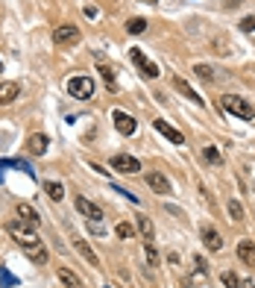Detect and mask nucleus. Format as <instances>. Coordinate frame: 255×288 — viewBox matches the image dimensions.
<instances>
[{
    "label": "nucleus",
    "instance_id": "9b49d317",
    "mask_svg": "<svg viewBox=\"0 0 255 288\" xmlns=\"http://www.w3.org/2000/svg\"><path fill=\"white\" fill-rule=\"evenodd\" d=\"M47 135L44 132H35V135H30V138H27V150H30V153H33V156H44L47 153Z\"/></svg>",
    "mask_w": 255,
    "mask_h": 288
},
{
    "label": "nucleus",
    "instance_id": "aec40b11",
    "mask_svg": "<svg viewBox=\"0 0 255 288\" xmlns=\"http://www.w3.org/2000/svg\"><path fill=\"white\" fill-rule=\"evenodd\" d=\"M144 30H147V21H144V18H129L126 21V33L129 36H141Z\"/></svg>",
    "mask_w": 255,
    "mask_h": 288
},
{
    "label": "nucleus",
    "instance_id": "412c9836",
    "mask_svg": "<svg viewBox=\"0 0 255 288\" xmlns=\"http://www.w3.org/2000/svg\"><path fill=\"white\" fill-rule=\"evenodd\" d=\"M100 77H103V83L109 85V91H115V74L109 65H100Z\"/></svg>",
    "mask_w": 255,
    "mask_h": 288
},
{
    "label": "nucleus",
    "instance_id": "dca6fc26",
    "mask_svg": "<svg viewBox=\"0 0 255 288\" xmlns=\"http://www.w3.org/2000/svg\"><path fill=\"white\" fill-rule=\"evenodd\" d=\"M18 94H21V85L18 83H0V103H3V106L12 103Z\"/></svg>",
    "mask_w": 255,
    "mask_h": 288
},
{
    "label": "nucleus",
    "instance_id": "b1692460",
    "mask_svg": "<svg viewBox=\"0 0 255 288\" xmlns=\"http://www.w3.org/2000/svg\"><path fill=\"white\" fill-rule=\"evenodd\" d=\"M144 250H147V262H150L152 268L162 262V256H159V250H156V244H152V241H150V244H144Z\"/></svg>",
    "mask_w": 255,
    "mask_h": 288
},
{
    "label": "nucleus",
    "instance_id": "7c9ffc66",
    "mask_svg": "<svg viewBox=\"0 0 255 288\" xmlns=\"http://www.w3.org/2000/svg\"><path fill=\"white\" fill-rule=\"evenodd\" d=\"M241 288H255V285H252V282H244V285H241Z\"/></svg>",
    "mask_w": 255,
    "mask_h": 288
},
{
    "label": "nucleus",
    "instance_id": "f257e3e1",
    "mask_svg": "<svg viewBox=\"0 0 255 288\" xmlns=\"http://www.w3.org/2000/svg\"><path fill=\"white\" fill-rule=\"evenodd\" d=\"M9 232L15 235V241L21 244L23 253H27V256H30V259H33L35 265H44V262H47V250H44V244H41V238H38V235H35V232H33L30 227H23V229H21L18 224H9Z\"/></svg>",
    "mask_w": 255,
    "mask_h": 288
},
{
    "label": "nucleus",
    "instance_id": "a878e982",
    "mask_svg": "<svg viewBox=\"0 0 255 288\" xmlns=\"http://www.w3.org/2000/svg\"><path fill=\"white\" fill-rule=\"evenodd\" d=\"M194 74H197L199 80H206V83H211V80H214V71H211L209 65H194Z\"/></svg>",
    "mask_w": 255,
    "mask_h": 288
},
{
    "label": "nucleus",
    "instance_id": "bb28decb",
    "mask_svg": "<svg viewBox=\"0 0 255 288\" xmlns=\"http://www.w3.org/2000/svg\"><path fill=\"white\" fill-rule=\"evenodd\" d=\"M226 209H229V218H232V221H241V218H244V206L238 203V200H229Z\"/></svg>",
    "mask_w": 255,
    "mask_h": 288
},
{
    "label": "nucleus",
    "instance_id": "cd10ccee",
    "mask_svg": "<svg viewBox=\"0 0 255 288\" xmlns=\"http://www.w3.org/2000/svg\"><path fill=\"white\" fill-rule=\"evenodd\" d=\"M132 232H135V229H132V224H123V221L115 227V235H117V238H132Z\"/></svg>",
    "mask_w": 255,
    "mask_h": 288
},
{
    "label": "nucleus",
    "instance_id": "423d86ee",
    "mask_svg": "<svg viewBox=\"0 0 255 288\" xmlns=\"http://www.w3.org/2000/svg\"><path fill=\"white\" fill-rule=\"evenodd\" d=\"M129 56H132L135 68H138V71L147 77V80H156V77H159V65H156V62H150L147 56H144V53H141V50H129Z\"/></svg>",
    "mask_w": 255,
    "mask_h": 288
},
{
    "label": "nucleus",
    "instance_id": "f3484780",
    "mask_svg": "<svg viewBox=\"0 0 255 288\" xmlns=\"http://www.w3.org/2000/svg\"><path fill=\"white\" fill-rule=\"evenodd\" d=\"M238 259L246 265H255V244L249 238H244L241 244H238Z\"/></svg>",
    "mask_w": 255,
    "mask_h": 288
},
{
    "label": "nucleus",
    "instance_id": "2eb2a0df",
    "mask_svg": "<svg viewBox=\"0 0 255 288\" xmlns=\"http://www.w3.org/2000/svg\"><path fill=\"white\" fill-rule=\"evenodd\" d=\"M202 241H206V247H209L211 253H217L223 247L220 232H217V229H211V227H202Z\"/></svg>",
    "mask_w": 255,
    "mask_h": 288
},
{
    "label": "nucleus",
    "instance_id": "c85d7f7f",
    "mask_svg": "<svg viewBox=\"0 0 255 288\" xmlns=\"http://www.w3.org/2000/svg\"><path fill=\"white\" fill-rule=\"evenodd\" d=\"M202 156L209 159L211 165H220V153H217V147H211V144L209 147H202Z\"/></svg>",
    "mask_w": 255,
    "mask_h": 288
},
{
    "label": "nucleus",
    "instance_id": "7ed1b4c3",
    "mask_svg": "<svg viewBox=\"0 0 255 288\" xmlns=\"http://www.w3.org/2000/svg\"><path fill=\"white\" fill-rule=\"evenodd\" d=\"M68 91H70V97H76V100H88V97H94V80L91 77H70Z\"/></svg>",
    "mask_w": 255,
    "mask_h": 288
},
{
    "label": "nucleus",
    "instance_id": "0eeeda50",
    "mask_svg": "<svg viewBox=\"0 0 255 288\" xmlns=\"http://www.w3.org/2000/svg\"><path fill=\"white\" fill-rule=\"evenodd\" d=\"M112 168L120 171V174H135L141 168V162L135 156H126V153H115L112 156Z\"/></svg>",
    "mask_w": 255,
    "mask_h": 288
},
{
    "label": "nucleus",
    "instance_id": "4be33fe9",
    "mask_svg": "<svg viewBox=\"0 0 255 288\" xmlns=\"http://www.w3.org/2000/svg\"><path fill=\"white\" fill-rule=\"evenodd\" d=\"M47 194H50V200H62V197H65V188H62V185H59V182H47Z\"/></svg>",
    "mask_w": 255,
    "mask_h": 288
},
{
    "label": "nucleus",
    "instance_id": "20e7f679",
    "mask_svg": "<svg viewBox=\"0 0 255 288\" xmlns=\"http://www.w3.org/2000/svg\"><path fill=\"white\" fill-rule=\"evenodd\" d=\"M80 30L73 24H65V27H56L53 30V44H59V47H70V44H76L80 41Z\"/></svg>",
    "mask_w": 255,
    "mask_h": 288
},
{
    "label": "nucleus",
    "instance_id": "4468645a",
    "mask_svg": "<svg viewBox=\"0 0 255 288\" xmlns=\"http://www.w3.org/2000/svg\"><path fill=\"white\" fill-rule=\"evenodd\" d=\"M156 130L162 132L164 138H170L173 144H185V135H182L179 130H173V127H170L167 121H162V118H159V121H156Z\"/></svg>",
    "mask_w": 255,
    "mask_h": 288
},
{
    "label": "nucleus",
    "instance_id": "f8f14e48",
    "mask_svg": "<svg viewBox=\"0 0 255 288\" xmlns=\"http://www.w3.org/2000/svg\"><path fill=\"white\" fill-rule=\"evenodd\" d=\"M147 185H150L152 191H159V194L170 191V180H167L164 174H159V171H150V174H147Z\"/></svg>",
    "mask_w": 255,
    "mask_h": 288
},
{
    "label": "nucleus",
    "instance_id": "9d476101",
    "mask_svg": "<svg viewBox=\"0 0 255 288\" xmlns=\"http://www.w3.org/2000/svg\"><path fill=\"white\" fill-rule=\"evenodd\" d=\"M76 212H80V215H85L88 221H100V218H103L100 206H97V203H91L88 197H76Z\"/></svg>",
    "mask_w": 255,
    "mask_h": 288
},
{
    "label": "nucleus",
    "instance_id": "f03ea898",
    "mask_svg": "<svg viewBox=\"0 0 255 288\" xmlns=\"http://www.w3.org/2000/svg\"><path fill=\"white\" fill-rule=\"evenodd\" d=\"M223 109H226L229 115H235V118H241V121H252V118H255L252 103H246L244 97L226 94V97H223Z\"/></svg>",
    "mask_w": 255,
    "mask_h": 288
},
{
    "label": "nucleus",
    "instance_id": "393cba45",
    "mask_svg": "<svg viewBox=\"0 0 255 288\" xmlns=\"http://www.w3.org/2000/svg\"><path fill=\"white\" fill-rule=\"evenodd\" d=\"M220 279H223V285L226 288H241V276H235L232 271H223Z\"/></svg>",
    "mask_w": 255,
    "mask_h": 288
},
{
    "label": "nucleus",
    "instance_id": "6e6552de",
    "mask_svg": "<svg viewBox=\"0 0 255 288\" xmlns=\"http://www.w3.org/2000/svg\"><path fill=\"white\" fill-rule=\"evenodd\" d=\"M15 215L23 221V227H30V229H35V227H41V218H38V212H35L33 206H27V203H21L18 209H15Z\"/></svg>",
    "mask_w": 255,
    "mask_h": 288
},
{
    "label": "nucleus",
    "instance_id": "5701e85b",
    "mask_svg": "<svg viewBox=\"0 0 255 288\" xmlns=\"http://www.w3.org/2000/svg\"><path fill=\"white\" fill-rule=\"evenodd\" d=\"M18 285V279L6 271V268H0V288H15Z\"/></svg>",
    "mask_w": 255,
    "mask_h": 288
},
{
    "label": "nucleus",
    "instance_id": "6ab92c4d",
    "mask_svg": "<svg viewBox=\"0 0 255 288\" xmlns=\"http://www.w3.org/2000/svg\"><path fill=\"white\" fill-rule=\"evenodd\" d=\"M138 229H141V238H144V244H150L156 232H152V221L147 215H138Z\"/></svg>",
    "mask_w": 255,
    "mask_h": 288
},
{
    "label": "nucleus",
    "instance_id": "a211bd4d",
    "mask_svg": "<svg viewBox=\"0 0 255 288\" xmlns=\"http://www.w3.org/2000/svg\"><path fill=\"white\" fill-rule=\"evenodd\" d=\"M73 247L80 250V256H82V259H85L88 265H97V262H100V259H97V253L88 247V241H85V238H73Z\"/></svg>",
    "mask_w": 255,
    "mask_h": 288
},
{
    "label": "nucleus",
    "instance_id": "39448f33",
    "mask_svg": "<svg viewBox=\"0 0 255 288\" xmlns=\"http://www.w3.org/2000/svg\"><path fill=\"white\" fill-rule=\"evenodd\" d=\"M112 121H115V130L120 135H135V130H138V121L132 118L129 112H120V109L112 112Z\"/></svg>",
    "mask_w": 255,
    "mask_h": 288
},
{
    "label": "nucleus",
    "instance_id": "1a4fd4ad",
    "mask_svg": "<svg viewBox=\"0 0 255 288\" xmlns=\"http://www.w3.org/2000/svg\"><path fill=\"white\" fill-rule=\"evenodd\" d=\"M173 88H176V91H179L182 97H188L191 103H197V106H206V100H202V97H199L197 91L191 88V85H188V80H182V77H173Z\"/></svg>",
    "mask_w": 255,
    "mask_h": 288
},
{
    "label": "nucleus",
    "instance_id": "473e14b6",
    "mask_svg": "<svg viewBox=\"0 0 255 288\" xmlns=\"http://www.w3.org/2000/svg\"><path fill=\"white\" fill-rule=\"evenodd\" d=\"M147 3H156V0H147Z\"/></svg>",
    "mask_w": 255,
    "mask_h": 288
},
{
    "label": "nucleus",
    "instance_id": "2f4dec72",
    "mask_svg": "<svg viewBox=\"0 0 255 288\" xmlns=\"http://www.w3.org/2000/svg\"><path fill=\"white\" fill-rule=\"evenodd\" d=\"M0 71H3V62H0Z\"/></svg>",
    "mask_w": 255,
    "mask_h": 288
},
{
    "label": "nucleus",
    "instance_id": "c756f323",
    "mask_svg": "<svg viewBox=\"0 0 255 288\" xmlns=\"http://www.w3.org/2000/svg\"><path fill=\"white\" fill-rule=\"evenodd\" d=\"M238 27H241V33H255V15H246Z\"/></svg>",
    "mask_w": 255,
    "mask_h": 288
},
{
    "label": "nucleus",
    "instance_id": "ddd939ff",
    "mask_svg": "<svg viewBox=\"0 0 255 288\" xmlns=\"http://www.w3.org/2000/svg\"><path fill=\"white\" fill-rule=\"evenodd\" d=\"M56 276H59V282H62L65 288H85L82 285V279H80V274H73L70 268H59Z\"/></svg>",
    "mask_w": 255,
    "mask_h": 288
}]
</instances>
